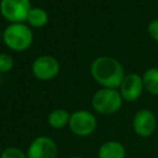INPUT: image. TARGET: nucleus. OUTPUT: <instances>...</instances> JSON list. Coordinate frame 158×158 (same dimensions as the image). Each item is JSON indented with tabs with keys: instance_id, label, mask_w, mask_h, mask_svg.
I'll return each mask as SVG.
<instances>
[{
	"instance_id": "16",
	"label": "nucleus",
	"mask_w": 158,
	"mask_h": 158,
	"mask_svg": "<svg viewBox=\"0 0 158 158\" xmlns=\"http://www.w3.org/2000/svg\"><path fill=\"white\" fill-rule=\"evenodd\" d=\"M148 33L155 40L158 41V19H154L148 25Z\"/></svg>"
},
{
	"instance_id": "7",
	"label": "nucleus",
	"mask_w": 158,
	"mask_h": 158,
	"mask_svg": "<svg viewBox=\"0 0 158 158\" xmlns=\"http://www.w3.org/2000/svg\"><path fill=\"white\" fill-rule=\"evenodd\" d=\"M57 144L50 137L41 135L31 142L27 151L28 158H57Z\"/></svg>"
},
{
	"instance_id": "19",
	"label": "nucleus",
	"mask_w": 158,
	"mask_h": 158,
	"mask_svg": "<svg viewBox=\"0 0 158 158\" xmlns=\"http://www.w3.org/2000/svg\"><path fill=\"white\" fill-rule=\"evenodd\" d=\"M0 157H1V152H0Z\"/></svg>"
},
{
	"instance_id": "6",
	"label": "nucleus",
	"mask_w": 158,
	"mask_h": 158,
	"mask_svg": "<svg viewBox=\"0 0 158 158\" xmlns=\"http://www.w3.org/2000/svg\"><path fill=\"white\" fill-rule=\"evenodd\" d=\"M132 128L137 135L141 138H148L156 131L157 117L154 112L148 109L139 110L132 119Z\"/></svg>"
},
{
	"instance_id": "2",
	"label": "nucleus",
	"mask_w": 158,
	"mask_h": 158,
	"mask_svg": "<svg viewBox=\"0 0 158 158\" xmlns=\"http://www.w3.org/2000/svg\"><path fill=\"white\" fill-rule=\"evenodd\" d=\"M123 101V98L117 89L101 88L93 96L92 106L98 114L113 115L121 110Z\"/></svg>"
},
{
	"instance_id": "5",
	"label": "nucleus",
	"mask_w": 158,
	"mask_h": 158,
	"mask_svg": "<svg viewBox=\"0 0 158 158\" xmlns=\"http://www.w3.org/2000/svg\"><path fill=\"white\" fill-rule=\"evenodd\" d=\"M31 9L29 0H1L0 2L2 16L13 24H22L27 21Z\"/></svg>"
},
{
	"instance_id": "18",
	"label": "nucleus",
	"mask_w": 158,
	"mask_h": 158,
	"mask_svg": "<svg viewBox=\"0 0 158 158\" xmlns=\"http://www.w3.org/2000/svg\"><path fill=\"white\" fill-rule=\"evenodd\" d=\"M0 82H1V75H0Z\"/></svg>"
},
{
	"instance_id": "8",
	"label": "nucleus",
	"mask_w": 158,
	"mask_h": 158,
	"mask_svg": "<svg viewBox=\"0 0 158 158\" xmlns=\"http://www.w3.org/2000/svg\"><path fill=\"white\" fill-rule=\"evenodd\" d=\"M59 63L56 58L50 55L38 57L32 64V73L37 79L42 81L52 80L58 74Z\"/></svg>"
},
{
	"instance_id": "4",
	"label": "nucleus",
	"mask_w": 158,
	"mask_h": 158,
	"mask_svg": "<svg viewBox=\"0 0 158 158\" xmlns=\"http://www.w3.org/2000/svg\"><path fill=\"white\" fill-rule=\"evenodd\" d=\"M97 117L92 112L86 110H79L71 113L69 128L71 132L79 137H87L95 132L97 128Z\"/></svg>"
},
{
	"instance_id": "17",
	"label": "nucleus",
	"mask_w": 158,
	"mask_h": 158,
	"mask_svg": "<svg viewBox=\"0 0 158 158\" xmlns=\"http://www.w3.org/2000/svg\"><path fill=\"white\" fill-rule=\"evenodd\" d=\"M71 158H84V157H81V156H73V157H71Z\"/></svg>"
},
{
	"instance_id": "3",
	"label": "nucleus",
	"mask_w": 158,
	"mask_h": 158,
	"mask_svg": "<svg viewBox=\"0 0 158 158\" xmlns=\"http://www.w3.org/2000/svg\"><path fill=\"white\" fill-rule=\"evenodd\" d=\"M32 32L24 24H12L3 32V41L9 48L15 52L27 50L32 43Z\"/></svg>"
},
{
	"instance_id": "10",
	"label": "nucleus",
	"mask_w": 158,
	"mask_h": 158,
	"mask_svg": "<svg viewBox=\"0 0 158 158\" xmlns=\"http://www.w3.org/2000/svg\"><path fill=\"white\" fill-rule=\"evenodd\" d=\"M98 158H126V148L121 142L110 140L101 144L98 150Z\"/></svg>"
},
{
	"instance_id": "12",
	"label": "nucleus",
	"mask_w": 158,
	"mask_h": 158,
	"mask_svg": "<svg viewBox=\"0 0 158 158\" xmlns=\"http://www.w3.org/2000/svg\"><path fill=\"white\" fill-rule=\"evenodd\" d=\"M144 89H146L151 95L158 96V69L151 68L144 72L143 77Z\"/></svg>"
},
{
	"instance_id": "9",
	"label": "nucleus",
	"mask_w": 158,
	"mask_h": 158,
	"mask_svg": "<svg viewBox=\"0 0 158 158\" xmlns=\"http://www.w3.org/2000/svg\"><path fill=\"white\" fill-rule=\"evenodd\" d=\"M144 89L143 80L137 73H130L125 75L121 86H119V94L123 100L127 102H133L140 98Z\"/></svg>"
},
{
	"instance_id": "13",
	"label": "nucleus",
	"mask_w": 158,
	"mask_h": 158,
	"mask_svg": "<svg viewBox=\"0 0 158 158\" xmlns=\"http://www.w3.org/2000/svg\"><path fill=\"white\" fill-rule=\"evenodd\" d=\"M27 21L33 27H43L48 21V15L46 11L41 8H32L29 12Z\"/></svg>"
},
{
	"instance_id": "15",
	"label": "nucleus",
	"mask_w": 158,
	"mask_h": 158,
	"mask_svg": "<svg viewBox=\"0 0 158 158\" xmlns=\"http://www.w3.org/2000/svg\"><path fill=\"white\" fill-rule=\"evenodd\" d=\"M14 66V60L10 55L0 54V72H9Z\"/></svg>"
},
{
	"instance_id": "1",
	"label": "nucleus",
	"mask_w": 158,
	"mask_h": 158,
	"mask_svg": "<svg viewBox=\"0 0 158 158\" xmlns=\"http://www.w3.org/2000/svg\"><path fill=\"white\" fill-rule=\"evenodd\" d=\"M90 73L99 85L112 89L119 88L125 77V71L121 63L109 56H101L95 59L90 66Z\"/></svg>"
},
{
	"instance_id": "14",
	"label": "nucleus",
	"mask_w": 158,
	"mask_h": 158,
	"mask_svg": "<svg viewBox=\"0 0 158 158\" xmlns=\"http://www.w3.org/2000/svg\"><path fill=\"white\" fill-rule=\"evenodd\" d=\"M0 158H28V157L27 154H25L22 150L14 148V146H10V148H6L1 153V157Z\"/></svg>"
},
{
	"instance_id": "11",
	"label": "nucleus",
	"mask_w": 158,
	"mask_h": 158,
	"mask_svg": "<svg viewBox=\"0 0 158 158\" xmlns=\"http://www.w3.org/2000/svg\"><path fill=\"white\" fill-rule=\"evenodd\" d=\"M70 113L63 109H57L50 113L48 122L51 127L55 129H60L63 127L69 125L70 121Z\"/></svg>"
}]
</instances>
